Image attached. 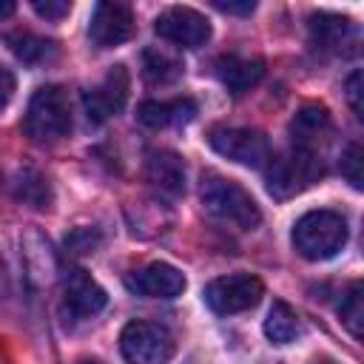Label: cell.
<instances>
[{
  "label": "cell",
  "mask_w": 364,
  "mask_h": 364,
  "mask_svg": "<svg viewBox=\"0 0 364 364\" xmlns=\"http://www.w3.org/2000/svg\"><path fill=\"white\" fill-rule=\"evenodd\" d=\"M139 122L148 128H168V125H185L196 117V102L191 97H176V100H148L139 105Z\"/></svg>",
  "instance_id": "obj_16"
},
{
  "label": "cell",
  "mask_w": 364,
  "mask_h": 364,
  "mask_svg": "<svg viewBox=\"0 0 364 364\" xmlns=\"http://www.w3.org/2000/svg\"><path fill=\"white\" fill-rule=\"evenodd\" d=\"M23 131L34 142H57L71 131V105L60 85H43L31 94Z\"/></svg>",
  "instance_id": "obj_4"
},
{
  "label": "cell",
  "mask_w": 364,
  "mask_h": 364,
  "mask_svg": "<svg viewBox=\"0 0 364 364\" xmlns=\"http://www.w3.org/2000/svg\"><path fill=\"white\" fill-rule=\"evenodd\" d=\"M307 31H310V46L324 54H353L355 43H358L355 23L350 17L330 14V11L310 14Z\"/></svg>",
  "instance_id": "obj_10"
},
{
  "label": "cell",
  "mask_w": 364,
  "mask_h": 364,
  "mask_svg": "<svg viewBox=\"0 0 364 364\" xmlns=\"http://www.w3.org/2000/svg\"><path fill=\"white\" fill-rule=\"evenodd\" d=\"M134 34V11L125 3H97L91 23H88V37L97 48H114L122 46Z\"/></svg>",
  "instance_id": "obj_13"
},
{
  "label": "cell",
  "mask_w": 364,
  "mask_h": 364,
  "mask_svg": "<svg viewBox=\"0 0 364 364\" xmlns=\"http://www.w3.org/2000/svg\"><path fill=\"white\" fill-rule=\"evenodd\" d=\"M208 142L219 156L245 168H262L270 159V142L256 128H213Z\"/></svg>",
  "instance_id": "obj_7"
},
{
  "label": "cell",
  "mask_w": 364,
  "mask_h": 364,
  "mask_svg": "<svg viewBox=\"0 0 364 364\" xmlns=\"http://www.w3.org/2000/svg\"><path fill=\"white\" fill-rule=\"evenodd\" d=\"M154 31L179 46V48H199L210 40V23L205 14H199L196 9L188 6H171L165 9L156 20H154Z\"/></svg>",
  "instance_id": "obj_8"
},
{
  "label": "cell",
  "mask_w": 364,
  "mask_h": 364,
  "mask_svg": "<svg viewBox=\"0 0 364 364\" xmlns=\"http://www.w3.org/2000/svg\"><path fill=\"white\" fill-rule=\"evenodd\" d=\"M128 88H131L128 68H125V65H111L108 74L102 77V82L94 85V88H88V91L82 94V105H85L88 119L105 122L108 117L119 114V111L125 108Z\"/></svg>",
  "instance_id": "obj_9"
},
{
  "label": "cell",
  "mask_w": 364,
  "mask_h": 364,
  "mask_svg": "<svg viewBox=\"0 0 364 364\" xmlns=\"http://www.w3.org/2000/svg\"><path fill=\"white\" fill-rule=\"evenodd\" d=\"M199 196L208 213H213L222 222H230L242 230H250L262 222V210L256 199L233 179H225L219 173H205L199 185Z\"/></svg>",
  "instance_id": "obj_3"
},
{
  "label": "cell",
  "mask_w": 364,
  "mask_h": 364,
  "mask_svg": "<svg viewBox=\"0 0 364 364\" xmlns=\"http://www.w3.org/2000/svg\"><path fill=\"white\" fill-rule=\"evenodd\" d=\"M11 188H14V196L17 199H23V202H28L34 208H48V202H51L48 182L37 171H31V168L17 171V176L11 179Z\"/></svg>",
  "instance_id": "obj_19"
},
{
  "label": "cell",
  "mask_w": 364,
  "mask_h": 364,
  "mask_svg": "<svg viewBox=\"0 0 364 364\" xmlns=\"http://www.w3.org/2000/svg\"><path fill=\"white\" fill-rule=\"evenodd\" d=\"M148 179L165 196H179L185 191V165L173 151L148 154Z\"/></svg>",
  "instance_id": "obj_17"
},
{
  "label": "cell",
  "mask_w": 364,
  "mask_h": 364,
  "mask_svg": "<svg viewBox=\"0 0 364 364\" xmlns=\"http://www.w3.org/2000/svg\"><path fill=\"white\" fill-rule=\"evenodd\" d=\"M125 287L142 299H176L185 293V276L168 262H151L125 276Z\"/></svg>",
  "instance_id": "obj_11"
},
{
  "label": "cell",
  "mask_w": 364,
  "mask_h": 364,
  "mask_svg": "<svg viewBox=\"0 0 364 364\" xmlns=\"http://www.w3.org/2000/svg\"><path fill=\"white\" fill-rule=\"evenodd\" d=\"M213 6L219 11H228V14H250L256 9L253 0H245V3H225V0H213Z\"/></svg>",
  "instance_id": "obj_28"
},
{
  "label": "cell",
  "mask_w": 364,
  "mask_h": 364,
  "mask_svg": "<svg viewBox=\"0 0 364 364\" xmlns=\"http://www.w3.org/2000/svg\"><path fill=\"white\" fill-rule=\"evenodd\" d=\"M108 296L105 290L85 273V270H71L63 282V316L68 321H85L94 318L105 307Z\"/></svg>",
  "instance_id": "obj_12"
},
{
  "label": "cell",
  "mask_w": 364,
  "mask_h": 364,
  "mask_svg": "<svg viewBox=\"0 0 364 364\" xmlns=\"http://www.w3.org/2000/svg\"><path fill=\"white\" fill-rule=\"evenodd\" d=\"M11 11H14V3H0V17H6Z\"/></svg>",
  "instance_id": "obj_30"
},
{
  "label": "cell",
  "mask_w": 364,
  "mask_h": 364,
  "mask_svg": "<svg viewBox=\"0 0 364 364\" xmlns=\"http://www.w3.org/2000/svg\"><path fill=\"white\" fill-rule=\"evenodd\" d=\"M338 316H341V324L350 330L353 338H361V321H364V307H361V282H353L341 301H338Z\"/></svg>",
  "instance_id": "obj_21"
},
{
  "label": "cell",
  "mask_w": 364,
  "mask_h": 364,
  "mask_svg": "<svg viewBox=\"0 0 364 364\" xmlns=\"http://www.w3.org/2000/svg\"><path fill=\"white\" fill-rule=\"evenodd\" d=\"M310 364H338V361H333L330 355H316V358H313Z\"/></svg>",
  "instance_id": "obj_29"
},
{
  "label": "cell",
  "mask_w": 364,
  "mask_h": 364,
  "mask_svg": "<svg viewBox=\"0 0 364 364\" xmlns=\"http://www.w3.org/2000/svg\"><path fill=\"white\" fill-rule=\"evenodd\" d=\"M347 219L336 210H310L293 225V247L310 262L333 259L347 245Z\"/></svg>",
  "instance_id": "obj_2"
},
{
  "label": "cell",
  "mask_w": 364,
  "mask_h": 364,
  "mask_svg": "<svg viewBox=\"0 0 364 364\" xmlns=\"http://www.w3.org/2000/svg\"><path fill=\"white\" fill-rule=\"evenodd\" d=\"M80 364H102V361H97V358H85V361H80Z\"/></svg>",
  "instance_id": "obj_31"
},
{
  "label": "cell",
  "mask_w": 364,
  "mask_h": 364,
  "mask_svg": "<svg viewBox=\"0 0 364 364\" xmlns=\"http://www.w3.org/2000/svg\"><path fill=\"white\" fill-rule=\"evenodd\" d=\"M216 77H219V82H222L233 97H239V94L250 91V88L264 77V63H262V60L236 57V54L219 57V60H216Z\"/></svg>",
  "instance_id": "obj_15"
},
{
  "label": "cell",
  "mask_w": 364,
  "mask_h": 364,
  "mask_svg": "<svg viewBox=\"0 0 364 364\" xmlns=\"http://www.w3.org/2000/svg\"><path fill=\"white\" fill-rule=\"evenodd\" d=\"M341 173L355 191H361V145H355V142L347 145V151L341 156Z\"/></svg>",
  "instance_id": "obj_23"
},
{
  "label": "cell",
  "mask_w": 364,
  "mask_h": 364,
  "mask_svg": "<svg viewBox=\"0 0 364 364\" xmlns=\"http://www.w3.org/2000/svg\"><path fill=\"white\" fill-rule=\"evenodd\" d=\"M347 100H350L355 117H361V71H353L347 77Z\"/></svg>",
  "instance_id": "obj_26"
},
{
  "label": "cell",
  "mask_w": 364,
  "mask_h": 364,
  "mask_svg": "<svg viewBox=\"0 0 364 364\" xmlns=\"http://www.w3.org/2000/svg\"><path fill=\"white\" fill-rule=\"evenodd\" d=\"M299 333H301V321H299L296 310L287 301L276 299L267 310V318H264V336L273 344H290L299 338Z\"/></svg>",
  "instance_id": "obj_18"
},
{
  "label": "cell",
  "mask_w": 364,
  "mask_h": 364,
  "mask_svg": "<svg viewBox=\"0 0 364 364\" xmlns=\"http://www.w3.org/2000/svg\"><path fill=\"white\" fill-rule=\"evenodd\" d=\"M321 173H324V162L316 151L290 145L287 151L267 159V168H264L267 193L273 199H290L307 191L313 182H318Z\"/></svg>",
  "instance_id": "obj_1"
},
{
  "label": "cell",
  "mask_w": 364,
  "mask_h": 364,
  "mask_svg": "<svg viewBox=\"0 0 364 364\" xmlns=\"http://www.w3.org/2000/svg\"><path fill=\"white\" fill-rule=\"evenodd\" d=\"M330 136H333V119H330L327 108H321V105H304L290 119V139L299 148L316 151Z\"/></svg>",
  "instance_id": "obj_14"
},
{
  "label": "cell",
  "mask_w": 364,
  "mask_h": 364,
  "mask_svg": "<svg viewBox=\"0 0 364 364\" xmlns=\"http://www.w3.org/2000/svg\"><path fill=\"white\" fill-rule=\"evenodd\" d=\"M264 296V284L250 273H230L208 282L205 304L219 316H233L256 307Z\"/></svg>",
  "instance_id": "obj_6"
},
{
  "label": "cell",
  "mask_w": 364,
  "mask_h": 364,
  "mask_svg": "<svg viewBox=\"0 0 364 364\" xmlns=\"http://www.w3.org/2000/svg\"><path fill=\"white\" fill-rule=\"evenodd\" d=\"M6 43H9L11 54L23 63H40V60L51 57V51H54V43L43 40L31 31H11V34H6Z\"/></svg>",
  "instance_id": "obj_20"
},
{
  "label": "cell",
  "mask_w": 364,
  "mask_h": 364,
  "mask_svg": "<svg viewBox=\"0 0 364 364\" xmlns=\"http://www.w3.org/2000/svg\"><path fill=\"white\" fill-rule=\"evenodd\" d=\"M142 68H145V77L151 82H171V80H176L182 74V65L173 57H168V54H162L156 48H148L142 54Z\"/></svg>",
  "instance_id": "obj_22"
},
{
  "label": "cell",
  "mask_w": 364,
  "mask_h": 364,
  "mask_svg": "<svg viewBox=\"0 0 364 364\" xmlns=\"http://www.w3.org/2000/svg\"><path fill=\"white\" fill-rule=\"evenodd\" d=\"M11 97H14V74L6 65H0V111L11 102Z\"/></svg>",
  "instance_id": "obj_27"
},
{
  "label": "cell",
  "mask_w": 364,
  "mask_h": 364,
  "mask_svg": "<svg viewBox=\"0 0 364 364\" xmlns=\"http://www.w3.org/2000/svg\"><path fill=\"white\" fill-rule=\"evenodd\" d=\"M65 247H68L71 253H77V256L94 253V247H97V233L88 230V228H80V230H74V233L65 239Z\"/></svg>",
  "instance_id": "obj_24"
},
{
  "label": "cell",
  "mask_w": 364,
  "mask_h": 364,
  "mask_svg": "<svg viewBox=\"0 0 364 364\" xmlns=\"http://www.w3.org/2000/svg\"><path fill=\"white\" fill-rule=\"evenodd\" d=\"M119 350L128 364H168L176 344L173 333L159 321H128L119 333Z\"/></svg>",
  "instance_id": "obj_5"
},
{
  "label": "cell",
  "mask_w": 364,
  "mask_h": 364,
  "mask_svg": "<svg viewBox=\"0 0 364 364\" xmlns=\"http://www.w3.org/2000/svg\"><path fill=\"white\" fill-rule=\"evenodd\" d=\"M31 9L40 17H46V20H60V17H65L71 11V3H65V0H46V3L43 0H34Z\"/></svg>",
  "instance_id": "obj_25"
}]
</instances>
